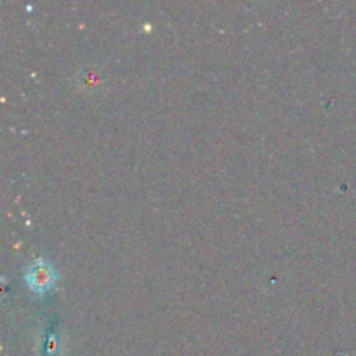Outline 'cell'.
<instances>
[{"label":"cell","mask_w":356,"mask_h":356,"mask_svg":"<svg viewBox=\"0 0 356 356\" xmlns=\"http://www.w3.org/2000/svg\"><path fill=\"white\" fill-rule=\"evenodd\" d=\"M54 270H52L51 264H47L45 261H35L30 268H28L26 273V284L31 291L35 292H44L49 287H52L54 284Z\"/></svg>","instance_id":"obj_1"}]
</instances>
